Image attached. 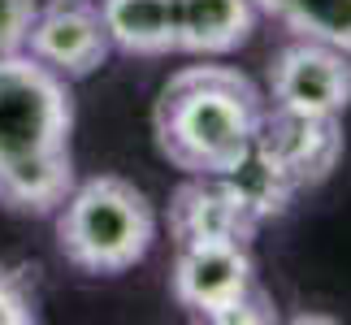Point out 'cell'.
Segmentation results:
<instances>
[{"label":"cell","mask_w":351,"mask_h":325,"mask_svg":"<svg viewBox=\"0 0 351 325\" xmlns=\"http://www.w3.org/2000/svg\"><path fill=\"white\" fill-rule=\"evenodd\" d=\"M70 78L31 52L0 57V208L52 217L74 186Z\"/></svg>","instance_id":"cell-1"},{"label":"cell","mask_w":351,"mask_h":325,"mask_svg":"<svg viewBox=\"0 0 351 325\" xmlns=\"http://www.w3.org/2000/svg\"><path fill=\"white\" fill-rule=\"evenodd\" d=\"M269 100L234 65H186L160 87L152 134L182 173H234L247 160Z\"/></svg>","instance_id":"cell-2"},{"label":"cell","mask_w":351,"mask_h":325,"mask_svg":"<svg viewBox=\"0 0 351 325\" xmlns=\"http://www.w3.org/2000/svg\"><path fill=\"white\" fill-rule=\"evenodd\" d=\"M57 252L87 278H117L147 261L156 243V208L134 182L96 173L70 186L52 213Z\"/></svg>","instance_id":"cell-3"},{"label":"cell","mask_w":351,"mask_h":325,"mask_svg":"<svg viewBox=\"0 0 351 325\" xmlns=\"http://www.w3.org/2000/svg\"><path fill=\"white\" fill-rule=\"evenodd\" d=\"M169 295L199 321L213 325H269L278 304L265 291L252 261V243L234 239H195L173 243Z\"/></svg>","instance_id":"cell-4"},{"label":"cell","mask_w":351,"mask_h":325,"mask_svg":"<svg viewBox=\"0 0 351 325\" xmlns=\"http://www.w3.org/2000/svg\"><path fill=\"white\" fill-rule=\"evenodd\" d=\"M252 156L300 195L308 186H321L343 160V121L287 113V108L269 104L261 117V130H256Z\"/></svg>","instance_id":"cell-5"},{"label":"cell","mask_w":351,"mask_h":325,"mask_svg":"<svg viewBox=\"0 0 351 325\" xmlns=\"http://www.w3.org/2000/svg\"><path fill=\"white\" fill-rule=\"evenodd\" d=\"M269 104L308 117H343L351 104V52L295 35L269 61Z\"/></svg>","instance_id":"cell-6"},{"label":"cell","mask_w":351,"mask_h":325,"mask_svg":"<svg viewBox=\"0 0 351 325\" xmlns=\"http://www.w3.org/2000/svg\"><path fill=\"white\" fill-rule=\"evenodd\" d=\"M22 52H31L48 70L78 83V78H91L113 57V44H109L100 9L91 0H52V5L35 9Z\"/></svg>","instance_id":"cell-7"},{"label":"cell","mask_w":351,"mask_h":325,"mask_svg":"<svg viewBox=\"0 0 351 325\" xmlns=\"http://www.w3.org/2000/svg\"><path fill=\"white\" fill-rule=\"evenodd\" d=\"M261 221L252 204L243 200L230 173H186V182L169 195V239L195 243V239H234L252 243Z\"/></svg>","instance_id":"cell-8"},{"label":"cell","mask_w":351,"mask_h":325,"mask_svg":"<svg viewBox=\"0 0 351 325\" xmlns=\"http://www.w3.org/2000/svg\"><path fill=\"white\" fill-rule=\"evenodd\" d=\"M173 5H178V52L186 57L239 52L261 18L252 0H173Z\"/></svg>","instance_id":"cell-9"},{"label":"cell","mask_w":351,"mask_h":325,"mask_svg":"<svg viewBox=\"0 0 351 325\" xmlns=\"http://www.w3.org/2000/svg\"><path fill=\"white\" fill-rule=\"evenodd\" d=\"M100 18L113 52L126 57H169L178 52V5L173 0H100Z\"/></svg>","instance_id":"cell-10"},{"label":"cell","mask_w":351,"mask_h":325,"mask_svg":"<svg viewBox=\"0 0 351 325\" xmlns=\"http://www.w3.org/2000/svg\"><path fill=\"white\" fill-rule=\"evenodd\" d=\"M256 13H269L300 39H321L351 52V0H252Z\"/></svg>","instance_id":"cell-11"},{"label":"cell","mask_w":351,"mask_h":325,"mask_svg":"<svg viewBox=\"0 0 351 325\" xmlns=\"http://www.w3.org/2000/svg\"><path fill=\"white\" fill-rule=\"evenodd\" d=\"M39 317V291L31 265L0 261V325H35Z\"/></svg>","instance_id":"cell-12"},{"label":"cell","mask_w":351,"mask_h":325,"mask_svg":"<svg viewBox=\"0 0 351 325\" xmlns=\"http://www.w3.org/2000/svg\"><path fill=\"white\" fill-rule=\"evenodd\" d=\"M39 0H0V57L26 48V31L35 22Z\"/></svg>","instance_id":"cell-13"}]
</instances>
